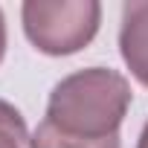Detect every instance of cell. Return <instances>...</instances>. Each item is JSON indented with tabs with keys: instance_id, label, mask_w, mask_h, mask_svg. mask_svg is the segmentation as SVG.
Instances as JSON below:
<instances>
[{
	"instance_id": "1",
	"label": "cell",
	"mask_w": 148,
	"mask_h": 148,
	"mask_svg": "<svg viewBox=\"0 0 148 148\" xmlns=\"http://www.w3.org/2000/svg\"><path fill=\"white\" fill-rule=\"evenodd\" d=\"M134 93L125 76L108 67H87L61 79L47 102V122L67 136H119Z\"/></svg>"
},
{
	"instance_id": "2",
	"label": "cell",
	"mask_w": 148,
	"mask_h": 148,
	"mask_svg": "<svg viewBox=\"0 0 148 148\" xmlns=\"http://www.w3.org/2000/svg\"><path fill=\"white\" fill-rule=\"evenodd\" d=\"M21 18L35 49L47 55H73L96 38L102 6L96 0H26Z\"/></svg>"
},
{
	"instance_id": "3",
	"label": "cell",
	"mask_w": 148,
	"mask_h": 148,
	"mask_svg": "<svg viewBox=\"0 0 148 148\" xmlns=\"http://www.w3.org/2000/svg\"><path fill=\"white\" fill-rule=\"evenodd\" d=\"M119 52L128 70L148 87V0H128L122 6Z\"/></svg>"
},
{
	"instance_id": "4",
	"label": "cell",
	"mask_w": 148,
	"mask_h": 148,
	"mask_svg": "<svg viewBox=\"0 0 148 148\" xmlns=\"http://www.w3.org/2000/svg\"><path fill=\"white\" fill-rule=\"evenodd\" d=\"M29 148H119V136L105 139H82V136H67L58 128H52L47 119L35 128L29 136Z\"/></svg>"
},
{
	"instance_id": "5",
	"label": "cell",
	"mask_w": 148,
	"mask_h": 148,
	"mask_svg": "<svg viewBox=\"0 0 148 148\" xmlns=\"http://www.w3.org/2000/svg\"><path fill=\"white\" fill-rule=\"evenodd\" d=\"M23 142H29V134L21 110L0 99V148H23Z\"/></svg>"
},
{
	"instance_id": "6",
	"label": "cell",
	"mask_w": 148,
	"mask_h": 148,
	"mask_svg": "<svg viewBox=\"0 0 148 148\" xmlns=\"http://www.w3.org/2000/svg\"><path fill=\"white\" fill-rule=\"evenodd\" d=\"M6 55V21H3V12H0V61Z\"/></svg>"
},
{
	"instance_id": "7",
	"label": "cell",
	"mask_w": 148,
	"mask_h": 148,
	"mask_svg": "<svg viewBox=\"0 0 148 148\" xmlns=\"http://www.w3.org/2000/svg\"><path fill=\"white\" fill-rule=\"evenodd\" d=\"M136 148H148V122H145V128H142V134H139V142H136Z\"/></svg>"
}]
</instances>
